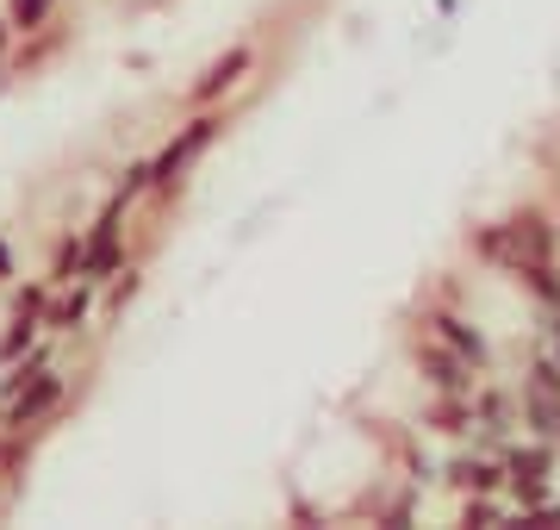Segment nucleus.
Instances as JSON below:
<instances>
[{"mask_svg": "<svg viewBox=\"0 0 560 530\" xmlns=\"http://www.w3.org/2000/svg\"><path fill=\"white\" fill-rule=\"evenodd\" d=\"M467 250L474 263L504 275L536 312H560V219L548 200H523L504 219L474 224Z\"/></svg>", "mask_w": 560, "mask_h": 530, "instance_id": "obj_1", "label": "nucleus"}, {"mask_svg": "<svg viewBox=\"0 0 560 530\" xmlns=\"http://www.w3.org/2000/svg\"><path fill=\"white\" fill-rule=\"evenodd\" d=\"M62 400H69V375H62L57 362H44V356H25V362H13V375L0 381V430H13V437L32 443V437L62 412Z\"/></svg>", "mask_w": 560, "mask_h": 530, "instance_id": "obj_2", "label": "nucleus"}, {"mask_svg": "<svg viewBox=\"0 0 560 530\" xmlns=\"http://www.w3.org/2000/svg\"><path fill=\"white\" fill-rule=\"evenodd\" d=\"M517 406H523V430L541 443H560V356L541 337H529L517 368Z\"/></svg>", "mask_w": 560, "mask_h": 530, "instance_id": "obj_3", "label": "nucleus"}, {"mask_svg": "<svg viewBox=\"0 0 560 530\" xmlns=\"http://www.w3.org/2000/svg\"><path fill=\"white\" fill-rule=\"evenodd\" d=\"M219 138H224V113H212V106H200L187 125H175V138L150 157V169H156V200L180 194V187H187V175L206 163V150H212Z\"/></svg>", "mask_w": 560, "mask_h": 530, "instance_id": "obj_4", "label": "nucleus"}, {"mask_svg": "<svg viewBox=\"0 0 560 530\" xmlns=\"http://www.w3.org/2000/svg\"><path fill=\"white\" fill-rule=\"evenodd\" d=\"M411 325H423V331H436L442 344H455L467 362L480 368V375H499V356H492V337L480 331V319L460 307L448 287H436V293H423V307H418V319Z\"/></svg>", "mask_w": 560, "mask_h": 530, "instance_id": "obj_5", "label": "nucleus"}, {"mask_svg": "<svg viewBox=\"0 0 560 530\" xmlns=\"http://www.w3.org/2000/svg\"><path fill=\"white\" fill-rule=\"evenodd\" d=\"M555 469H560V443H541V437L523 430L517 443L504 449V493H511V506L517 511L541 506V499L555 493ZM511 525H517V518H511Z\"/></svg>", "mask_w": 560, "mask_h": 530, "instance_id": "obj_6", "label": "nucleus"}, {"mask_svg": "<svg viewBox=\"0 0 560 530\" xmlns=\"http://www.w3.org/2000/svg\"><path fill=\"white\" fill-rule=\"evenodd\" d=\"M125 219H131V206L106 194V206L94 212V224L81 231V275H75V281L106 287L125 268Z\"/></svg>", "mask_w": 560, "mask_h": 530, "instance_id": "obj_7", "label": "nucleus"}, {"mask_svg": "<svg viewBox=\"0 0 560 530\" xmlns=\"http://www.w3.org/2000/svg\"><path fill=\"white\" fill-rule=\"evenodd\" d=\"M411 362H418V375H423V388L430 393H474L480 388V368L467 362L455 344H442L436 331H423V325H411Z\"/></svg>", "mask_w": 560, "mask_h": 530, "instance_id": "obj_8", "label": "nucleus"}, {"mask_svg": "<svg viewBox=\"0 0 560 530\" xmlns=\"http://www.w3.org/2000/svg\"><path fill=\"white\" fill-rule=\"evenodd\" d=\"M442 487L467 499V493H504V456L486 443H460L448 462H442Z\"/></svg>", "mask_w": 560, "mask_h": 530, "instance_id": "obj_9", "label": "nucleus"}, {"mask_svg": "<svg viewBox=\"0 0 560 530\" xmlns=\"http://www.w3.org/2000/svg\"><path fill=\"white\" fill-rule=\"evenodd\" d=\"M249 76H256V44H231L224 57L206 62V76L187 88V101H194V106H219V101H231Z\"/></svg>", "mask_w": 560, "mask_h": 530, "instance_id": "obj_10", "label": "nucleus"}, {"mask_svg": "<svg viewBox=\"0 0 560 530\" xmlns=\"http://www.w3.org/2000/svg\"><path fill=\"white\" fill-rule=\"evenodd\" d=\"M44 307H50V287H25L20 300H13V325H7V337H0V368H13L32 356V344H38L44 331Z\"/></svg>", "mask_w": 560, "mask_h": 530, "instance_id": "obj_11", "label": "nucleus"}, {"mask_svg": "<svg viewBox=\"0 0 560 530\" xmlns=\"http://www.w3.org/2000/svg\"><path fill=\"white\" fill-rule=\"evenodd\" d=\"M94 293H101L94 281H57L50 287V307H44V325L57 331V337L88 331V319H94Z\"/></svg>", "mask_w": 560, "mask_h": 530, "instance_id": "obj_12", "label": "nucleus"}, {"mask_svg": "<svg viewBox=\"0 0 560 530\" xmlns=\"http://www.w3.org/2000/svg\"><path fill=\"white\" fill-rule=\"evenodd\" d=\"M7 20H13L20 38H32L44 25H57V0H7Z\"/></svg>", "mask_w": 560, "mask_h": 530, "instance_id": "obj_13", "label": "nucleus"}, {"mask_svg": "<svg viewBox=\"0 0 560 530\" xmlns=\"http://www.w3.org/2000/svg\"><path fill=\"white\" fill-rule=\"evenodd\" d=\"M536 337L560 356V312H536Z\"/></svg>", "mask_w": 560, "mask_h": 530, "instance_id": "obj_14", "label": "nucleus"}, {"mask_svg": "<svg viewBox=\"0 0 560 530\" xmlns=\"http://www.w3.org/2000/svg\"><path fill=\"white\" fill-rule=\"evenodd\" d=\"M7 281H13V250L0 244V287H7Z\"/></svg>", "mask_w": 560, "mask_h": 530, "instance_id": "obj_15", "label": "nucleus"}]
</instances>
